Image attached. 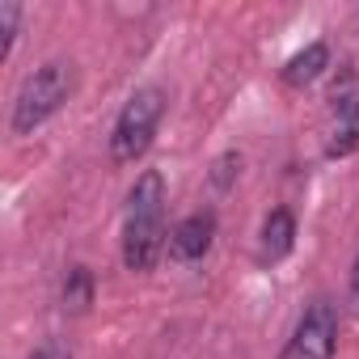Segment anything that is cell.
Here are the masks:
<instances>
[{
    "mask_svg": "<svg viewBox=\"0 0 359 359\" xmlns=\"http://www.w3.org/2000/svg\"><path fill=\"white\" fill-rule=\"evenodd\" d=\"M237 169H241V156H237V152H224V156L216 161V173H212V182L224 191V187L233 182V173H237Z\"/></svg>",
    "mask_w": 359,
    "mask_h": 359,
    "instance_id": "10",
    "label": "cell"
},
{
    "mask_svg": "<svg viewBox=\"0 0 359 359\" xmlns=\"http://www.w3.org/2000/svg\"><path fill=\"white\" fill-rule=\"evenodd\" d=\"M18 26H22V5H18V0H5V5H0V60L13 55Z\"/></svg>",
    "mask_w": 359,
    "mask_h": 359,
    "instance_id": "9",
    "label": "cell"
},
{
    "mask_svg": "<svg viewBox=\"0 0 359 359\" xmlns=\"http://www.w3.org/2000/svg\"><path fill=\"white\" fill-rule=\"evenodd\" d=\"M165 177L144 169L127 195L123 216V262L127 271H152L165 254Z\"/></svg>",
    "mask_w": 359,
    "mask_h": 359,
    "instance_id": "1",
    "label": "cell"
},
{
    "mask_svg": "<svg viewBox=\"0 0 359 359\" xmlns=\"http://www.w3.org/2000/svg\"><path fill=\"white\" fill-rule=\"evenodd\" d=\"M30 359H72V346H68L64 338H47L43 346L30 351Z\"/></svg>",
    "mask_w": 359,
    "mask_h": 359,
    "instance_id": "11",
    "label": "cell"
},
{
    "mask_svg": "<svg viewBox=\"0 0 359 359\" xmlns=\"http://www.w3.org/2000/svg\"><path fill=\"white\" fill-rule=\"evenodd\" d=\"M93 304V271L89 266H72L64 275V309L68 313H85Z\"/></svg>",
    "mask_w": 359,
    "mask_h": 359,
    "instance_id": "8",
    "label": "cell"
},
{
    "mask_svg": "<svg viewBox=\"0 0 359 359\" xmlns=\"http://www.w3.org/2000/svg\"><path fill=\"white\" fill-rule=\"evenodd\" d=\"M165 89L161 85H144V89H135L127 102H123V110H118V118H114V131H110V156L118 161V165H127V161H140L148 148H152V135H156V127H161V118H165Z\"/></svg>",
    "mask_w": 359,
    "mask_h": 359,
    "instance_id": "3",
    "label": "cell"
},
{
    "mask_svg": "<svg viewBox=\"0 0 359 359\" xmlns=\"http://www.w3.org/2000/svg\"><path fill=\"white\" fill-rule=\"evenodd\" d=\"M325 68H330V47H325V43H309L304 51H296V55L283 64V85H287V89H304V85H313Z\"/></svg>",
    "mask_w": 359,
    "mask_h": 359,
    "instance_id": "7",
    "label": "cell"
},
{
    "mask_svg": "<svg viewBox=\"0 0 359 359\" xmlns=\"http://www.w3.org/2000/svg\"><path fill=\"white\" fill-rule=\"evenodd\" d=\"M296 245V216L287 208H275L266 220H262V237H258V262L262 266H275L292 254Z\"/></svg>",
    "mask_w": 359,
    "mask_h": 359,
    "instance_id": "6",
    "label": "cell"
},
{
    "mask_svg": "<svg viewBox=\"0 0 359 359\" xmlns=\"http://www.w3.org/2000/svg\"><path fill=\"white\" fill-rule=\"evenodd\" d=\"M212 241H216V212L208 208V212L187 216L182 224H177V229L169 233L165 254H169L173 262H199V258H208Z\"/></svg>",
    "mask_w": 359,
    "mask_h": 359,
    "instance_id": "5",
    "label": "cell"
},
{
    "mask_svg": "<svg viewBox=\"0 0 359 359\" xmlns=\"http://www.w3.org/2000/svg\"><path fill=\"white\" fill-rule=\"evenodd\" d=\"M72 89H76V68L68 60H47L43 68H34L22 81L18 97H13V123H9L13 135L39 131L51 114L64 110V102L72 97Z\"/></svg>",
    "mask_w": 359,
    "mask_h": 359,
    "instance_id": "2",
    "label": "cell"
},
{
    "mask_svg": "<svg viewBox=\"0 0 359 359\" xmlns=\"http://www.w3.org/2000/svg\"><path fill=\"white\" fill-rule=\"evenodd\" d=\"M334 351H338V309L330 300H313L300 313L279 359H334Z\"/></svg>",
    "mask_w": 359,
    "mask_h": 359,
    "instance_id": "4",
    "label": "cell"
},
{
    "mask_svg": "<svg viewBox=\"0 0 359 359\" xmlns=\"http://www.w3.org/2000/svg\"><path fill=\"white\" fill-rule=\"evenodd\" d=\"M351 309L359 313V258H355V266H351Z\"/></svg>",
    "mask_w": 359,
    "mask_h": 359,
    "instance_id": "12",
    "label": "cell"
}]
</instances>
